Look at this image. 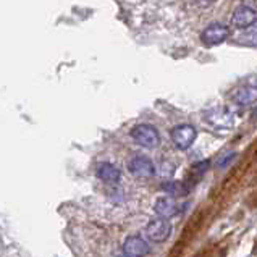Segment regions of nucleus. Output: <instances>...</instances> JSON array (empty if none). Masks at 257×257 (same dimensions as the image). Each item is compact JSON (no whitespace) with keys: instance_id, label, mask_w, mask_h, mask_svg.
Returning <instances> with one entry per match:
<instances>
[{"instance_id":"obj_14","label":"nucleus","mask_w":257,"mask_h":257,"mask_svg":"<svg viewBox=\"0 0 257 257\" xmlns=\"http://www.w3.org/2000/svg\"><path fill=\"white\" fill-rule=\"evenodd\" d=\"M194 170H197V172H201V173H204V172H207V168H209V160L207 162H201V164H196L194 167Z\"/></svg>"},{"instance_id":"obj_2","label":"nucleus","mask_w":257,"mask_h":257,"mask_svg":"<svg viewBox=\"0 0 257 257\" xmlns=\"http://www.w3.org/2000/svg\"><path fill=\"white\" fill-rule=\"evenodd\" d=\"M170 138H172V141H173L176 149L186 151L196 141L197 131H196V128L193 126V124H180V126H175L172 130Z\"/></svg>"},{"instance_id":"obj_3","label":"nucleus","mask_w":257,"mask_h":257,"mask_svg":"<svg viewBox=\"0 0 257 257\" xmlns=\"http://www.w3.org/2000/svg\"><path fill=\"white\" fill-rule=\"evenodd\" d=\"M172 234V225L165 218H154L146 226V236L152 243H165Z\"/></svg>"},{"instance_id":"obj_6","label":"nucleus","mask_w":257,"mask_h":257,"mask_svg":"<svg viewBox=\"0 0 257 257\" xmlns=\"http://www.w3.org/2000/svg\"><path fill=\"white\" fill-rule=\"evenodd\" d=\"M123 252L126 257H146L151 252L149 243L141 236H128L123 243Z\"/></svg>"},{"instance_id":"obj_1","label":"nucleus","mask_w":257,"mask_h":257,"mask_svg":"<svg viewBox=\"0 0 257 257\" xmlns=\"http://www.w3.org/2000/svg\"><path fill=\"white\" fill-rule=\"evenodd\" d=\"M131 138H133L139 146L148 148V149H154L160 144L159 131L154 128L152 124H148V123L136 124V126L131 130Z\"/></svg>"},{"instance_id":"obj_13","label":"nucleus","mask_w":257,"mask_h":257,"mask_svg":"<svg viewBox=\"0 0 257 257\" xmlns=\"http://www.w3.org/2000/svg\"><path fill=\"white\" fill-rule=\"evenodd\" d=\"M239 42L246 44V46H255L257 44V33L251 31V33H246L243 36H239Z\"/></svg>"},{"instance_id":"obj_10","label":"nucleus","mask_w":257,"mask_h":257,"mask_svg":"<svg viewBox=\"0 0 257 257\" xmlns=\"http://www.w3.org/2000/svg\"><path fill=\"white\" fill-rule=\"evenodd\" d=\"M95 175H97V178L100 181L107 183V185H115V183H118L120 176H121L118 168L112 164H108V162L99 164L97 168H95Z\"/></svg>"},{"instance_id":"obj_12","label":"nucleus","mask_w":257,"mask_h":257,"mask_svg":"<svg viewBox=\"0 0 257 257\" xmlns=\"http://www.w3.org/2000/svg\"><path fill=\"white\" fill-rule=\"evenodd\" d=\"M162 189L168 196L175 197V199L176 197H185L189 193V188L186 186V183H183V181H168L165 185H162Z\"/></svg>"},{"instance_id":"obj_4","label":"nucleus","mask_w":257,"mask_h":257,"mask_svg":"<svg viewBox=\"0 0 257 257\" xmlns=\"http://www.w3.org/2000/svg\"><path fill=\"white\" fill-rule=\"evenodd\" d=\"M128 170L131 175H135L136 178H152L156 175V165L152 164V160L144 156H136L128 162Z\"/></svg>"},{"instance_id":"obj_9","label":"nucleus","mask_w":257,"mask_h":257,"mask_svg":"<svg viewBox=\"0 0 257 257\" xmlns=\"http://www.w3.org/2000/svg\"><path fill=\"white\" fill-rule=\"evenodd\" d=\"M154 210L159 218H172L178 214V202L175 201V197L172 196H164V197H159L156 201V205H154Z\"/></svg>"},{"instance_id":"obj_7","label":"nucleus","mask_w":257,"mask_h":257,"mask_svg":"<svg viewBox=\"0 0 257 257\" xmlns=\"http://www.w3.org/2000/svg\"><path fill=\"white\" fill-rule=\"evenodd\" d=\"M230 36V29L223 26V25H210L209 28H205L204 29V33L201 36V39L202 42L205 44V46H218V44H222L226 38Z\"/></svg>"},{"instance_id":"obj_5","label":"nucleus","mask_w":257,"mask_h":257,"mask_svg":"<svg viewBox=\"0 0 257 257\" xmlns=\"http://www.w3.org/2000/svg\"><path fill=\"white\" fill-rule=\"evenodd\" d=\"M205 121L210 123L212 126H215L218 130H226V128L233 126L234 118L228 108L218 107V108H212L205 113Z\"/></svg>"},{"instance_id":"obj_11","label":"nucleus","mask_w":257,"mask_h":257,"mask_svg":"<svg viewBox=\"0 0 257 257\" xmlns=\"http://www.w3.org/2000/svg\"><path fill=\"white\" fill-rule=\"evenodd\" d=\"M231 99L238 105H251L257 102V86H243L233 92Z\"/></svg>"},{"instance_id":"obj_15","label":"nucleus","mask_w":257,"mask_h":257,"mask_svg":"<svg viewBox=\"0 0 257 257\" xmlns=\"http://www.w3.org/2000/svg\"><path fill=\"white\" fill-rule=\"evenodd\" d=\"M251 118H252V120H257V108H255V110H252V113H251Z\"/></svg>"},{"instance_id":"obj_8","label":"nucleus","mask_w":257,"mask_h":257,"mask_svg":"<svg viewBox=\"0 0 257 257\" xmlns=\"http://www.w3.org/2000/svg\"><path fill=\"white\" fill-rule=\"evenodd\" d=\"M255 20H257V13L251 9V7L239 5V7H236V10L233 12L231 25L234 28L244 29V28H249L251 25H254Z\"/></svg>"}]
</instances>
